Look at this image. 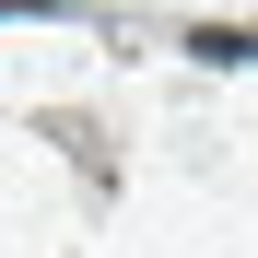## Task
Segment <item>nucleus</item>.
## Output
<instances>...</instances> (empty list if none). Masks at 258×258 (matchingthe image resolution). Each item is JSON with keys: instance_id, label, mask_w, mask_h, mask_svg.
I'll list each match as a JSON object with an SVG mask.
<instances>
[{"instance_id": "1", "label": "nucleus", "mask_w": 258, "mask_h": 258, "mask_svg": "<svg viewBox=\"0 0 258 258\" xmlns=\"http://www.w3.org/2000/svg\"><path fill=\"white\" fill-rule=\"evenodd\" d=\"M188 47H200V59H258V35H246V24H200Z\"/></svg>"}]
</instances>
